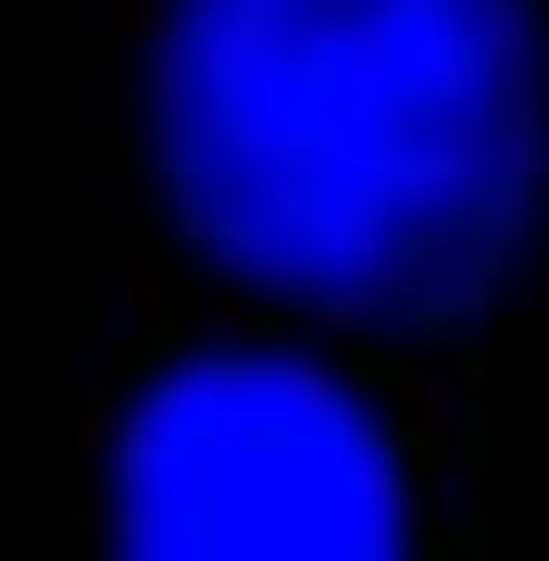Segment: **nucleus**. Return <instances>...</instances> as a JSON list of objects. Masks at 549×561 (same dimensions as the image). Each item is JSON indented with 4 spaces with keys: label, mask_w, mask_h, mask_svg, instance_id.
<instances>
[{
    "label": "nucleus",
    "mask_w": 549,
    "mask_h": 561,
    "mask_svg": "<svg viewBox=\"0 0 549 561\" xmlns=\"http://www.w3.org/2000/svg\"><path fill=\"white\" fill-rule=\"evenodd\" d=\"M150 125L187 238L350 324L474 312L549 187L525 0H175Z\"/></svg>",
    "instance_id": "nucleus-1"
},
{
    "label": "nucleus",
    "mask_w": 549,
    "mask_h": 561,
    "mask_svg": "<svg viewBox=\"0 0 549 561\" xmlns=\"http://www.w3.org/2000/svg\"><path fill=\"white\" fill-rule=\"evenodd\" d=\"M113 561H412L400 449L300 350H201L125 412Z\"/></svg>",
    "instance_id": "nucleus-2"
}]
</instances>
